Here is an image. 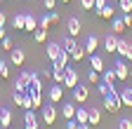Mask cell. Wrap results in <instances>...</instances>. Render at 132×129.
<instances>
[{
	"instance_id": "1",
	"label": "cell",
	"mask_w": 132,
	"mask_h": 129,
	"mask_svg": "<svg viewBox=\"0 0 132 129\" xmlns=\"http://www.w3.org/2000/svg\"><path fill=\"white\" fill-rule=\"evenodd\" d=\"M102 99H104V110H106V113H118V110L123 108L120 89L116 87V85H111V92H109L106 96H102Z\"/></svg>"
},
{
	"instance_id": "2",
	"label": "cell",
	"mask_w": 132,
	"mask_h": 129,
	"mask_svg": "<svg viewBox=\"0 0 132 129\" xmlns=\"http://www.w3.org/2000/svg\"><path fill=\"white\" fill-rule=\"evenodd\" d=\"M64 71H66V75H64V87H66V89H73V87L80 82V77H78V71L71 66V63H69V66H66Z\"/></svg>"
},
{
	"instance_id": "3",
	"label": "cell",
	"mask_w": 132,
	"mask_h": 129,
	"mask_svg": "<svg viewBox=\"0 0 132 129\" xmlns=\"http://www.w3.org/2000/svg\"><path fill=\"white\" fill-rule=\"evenodd\" d=\"M113 71H116V77H118V80H123V82H125V80H127V75H130V66H127V61H125L123 56L113 63Z\"/></svg>"
},
{
	"instance_id": "4",
	"label": "cell",
	"mask_w": 132,
	"mask_h": 129,
	"mask_svg": "<svg viewBox=\"0 0 132 129\" xmlns=\"http://www.w3.org/2000/svg\"><path fill=\"white\" fill-rule=\"evenodd\" d=\"M64 99V85H52V87H47V101L50 103H59Z\"/></svg>"
},
{
	"instance_id": "5",
	"label": "cell",
	"mask_w": 132,
	"mask_h": 129,
	"mask_svg": "<svg viewBox=\"0 0 132 129\" xmlns=\"http://www.w3.org/2000/svg\"><path fill=\"white\" fill-rule=\"evenodd\" d=\"M87 99H90V87H85V85L78 82V85L73 87V101H76V103H85Z\"/></svg>"
},
{
	"instance_id": "6",
	"label": "cell",
	"mask_w": 132,
	"mask_h": 129,
	"mask_svg": "<svg viewBox=\"0 0 132 129\" xmlns=\"http://www.w3.org/2000/svg\"><path fill=\"white\" fill-rule=\"evenodd\" d=\"M80 31H82V24H80L78 17H69V19H66V33H69V35L78 38V35H80Z\"/></svg>"
},
{
	"instance_id": "7",
	"label": "cell",
	"mask_w": 132,
	"mask_h": 129,
	"mask_svg": "<svg viewBox=\"0 0 132 129\" xmlns=\"http://www.w3.org/2000/svg\"><path fill=\"white\" fill-rule=\"evenodd\" d=\"M116 52H118L125 61H132V42H127V40L118 38V47H116Z\"/></svg>"
},
{
	"instance_id": "8",
	"label": "cell",
	"mask_w": 132,
	"mask_h": 129,
	"mask_svg": "<svg viewBox=\"0 0 132 129\" xmlns=\"http://www.w3.org/2000/svg\"><path fill=\"white\" fill-rule=\"evenodd\" d=\"M31 75H33V71H24L19 77H16L14 89H16V92H26V89H28V85H31Z\"/></svg>"
},
{
	"instance_id": "9",
	"label": "cell",
	"mask_w": 132,
	"mask_h": 129,
	"mask_svg": "<svg viewBox=\"0 0 132 129\" xmlns=\"http://www.w3.org/2000/svg\"><path fill=\"white\" fill-rule=\"evenodd\" d=\"M24 129H38V115L31 108L24 113Z\"/></svg>"
},
{
	"instance_id": "10",
	"label": "cell",
	"mask_w": 132,
	"mask_h": 129,
	"mask_svg": "<svg viewBox=\"0 0 132 129\" xmlns=\"http://www.w3.org/2000/svg\"><path fill=\"white\" fill-rule=\"evenodd\" d=\"M24 61H26V54H24V49H10V63L12 66H24Z\"/></svg>"
},
{
	"instance_id": "11",
	"label": "cell",
	"mask_w": 132,
	"mask_h": 129,
	"mask_svg": "<svg viewBox=\"0 0 132 129\" xmlns=\"http://www.w3.org/2000/svg\"><path fill=\"white\" fill-rule=\"evenodd\" d=\"M43 120H45V124H54V120H57V108L54 106H43Z\"/></svg>"
},
{
	"instance_id": "12",
	"label": "cell",
	"mask_w": 132,
	"mask_h": 129,
	"mask_svg": "<svg viewBox=\"0 0 132 129\" xmlns=\"http://www.w3.org/2000/svg\"><path fill=\"white\" fill-rule=\"evenodd\" d=\"M82 47H85V54H87V56L94 54V52H97V47H99V38H97V35H87Z\"/></svg>"
},
{
	"instance_id": "13",
	"label": "cell",
	"mask_w": 132,
	"mask_h": 129,
	"mask_svg": "<svg viewBox=\"0 0 132 129\" xmlns=\"http://www.w3.org/2000/svg\"><path fill=\"white\" fill-rule=\"evenodd\" d=\"M45 54H47V59H50V61H57V56L61 54V45H59V42H47Z\"/></svg>"
},
{
	"instance_id": "14",
	"label": "cell",
	"mask_w": 132,
	"mask_h": 129,
	"mask_svg": "<svg viewBox=\"0 0 132 129\" xmlns=\"http://www.w3.org/2000/svg\"><path fill=\"white\" fill-rule=\"evenodd\" d=\"M116 47H118V35L111 31V33L104 38V52H116Z\"/></svg>"
},
{
	"instance_id": "15",
	"label": "cell",
	"mask_w": 132,
	"mask_h": 129,
	"mask_svg": "<svg viewBox=\"0 0 132 129\" xmlns=\"http://www.w3.org/2000/svg\"><path fill=\"white\" fill-rule=\"evenodd\" d=\"M90 68H92V71H97V73H104V59L99 56L97 52H94V54H90Z\"/></svg>"
},
{
	"instance_id": "16",
	"label": "cell",
	"mask_w": 132,
	"mask_h": 129,
	"mask_svg": "<svg viewBox=\"0 0 132 129\" xmlns=\"http://www.w3.org/2000/svg\"><path fill=\"white\" fill-rule=\"evenodd\" d=\"M38 28V17L36 14L26 12V21H24V31H28V33H33V31Z\"/></svg>"
},
{
	"instance_id": "17",
	"label": "cell",
	"mask_w": 132,
	"mask_h": 129,
	"mask_svg": "<svg viewBox=\"0 0 132 129\" xmlns=\"http://www.w3.org/2000/svg\"><path fill=\"white\" fill-rule=\"evenodd\" d=\"M69 61H71V54L66 52V49H61V54L57 56V61H52V66L54 68H66V66H69Z\"/></svg>"
},
{
	"instance_id": "18",
	"label": "cell",
	"mask_w": 132,
	"mask_h": 129,
	"mask_svg": "<svg viewBox=\"0 0 132 129\" xmlns=\"http://www.w3.org/2000/svg\"><path fill=\"white\" fill-rule=\"evenodd\" d=\"M120 101L125 108H132V87H123L120 89Z\"/></svg>"
},
{
	"instance_id": "19",
	"label": "cell",
	"mask_w": 132,
	"mask_h": 129,
	"mask_svg": "<svg viewBox=\"0 0 132 129\" xmlns=\"http://www.w3.org/2000/svg\"><path fill=\"white\" fill-rule=\"evenodd\" d=\"M76 101H69L64 108H61V115H64V120H71V117H76Z\"/></svg>"
},
{
	"instance_id": "20",
	"label": "cell",
	"mask_w": 132,
	"mask_h": 129,
	"mask_svg": "<svg viewBox=\"0 0 132 129\" xmlns=\"http://www.w3.org/2000/svg\"><path fill=\"white\" fill-rule=\"evenodd\" d=\"M0 127H12V110L0 108Z\"/></svg>"
},
{
	"instance_id": "21",
	"label": "cell",
	"mask_w": 132,
	"mask_h": 129,
	"mask_svg": "<svg viewBox=\"0 0 132 129\" xmlns=\"http://www.w3.org/2000/svg\"><path fill=\"white\" fill-rule=\"evenodd\" d=\"M24 21H26V12H19L12 17V28L14 31H24Z\"/></svg>"
},
{
	"instance_id": "22",
	"label": "cell",
	"mask_w": 132,
	"mask_h": 129,
	"mask_svg": "<svg viewBox=\"0 0 132 129\" xmlns=\"http://www.w3.org/2000/svg\"><path fill=\"white\" fill-rule=\"evenodd\" d=\"M125 28H127V26H125V21H123V17H118V19H116V17H113V19H111V31H113V33H116V35H120V33H123V31H125Z\"/></svg>"
},
{
	"instance_id": "23",
	"label": "cell",
	"mask_w": 132,
	"mask_h": 129,
	"mask_svg": "<svg viewBox=\"0 0 132 129\" xmlns=\"http://www.w3.org/2000/svg\"><path fill=\"white\" fill-rule=\"evenodd\" d=\"M87 120H90L87 108H85V106H78V108H76V122H78V124H85Z\"/></svg>"
},
{
	"instance_id": "24",
	"label": "cell",
	"mask_w": 132,
	"mask_h": 129,
	"mask_svg": "<svg viewBox=\"0 0 132 129\" xmlns=\"http://www.w3.org/2000/svg\"><path fill=\"white\" fill-rule=\"evenodd\" d=\"M76 47H78V42H76V38H73V35H66V38H64V42H61V49H66V52L71 54V52L76 49Z\"/></svg>"
},
{
	"instance_id": "25",
	"label": "cell",
	"mask_w": 132,
	"mask_h": 129,
	"mask_svg": "<svg viewBox=\"0 0 132 129\" xmlns=\"http://www.w3.org/2000/svg\"><path fill=\"white\" fill-rule=\"evenodd\" d=\"M97 14H99L102 19H113V17H116V9H113L111 5H104V7L97 9Z\"/></svg>"
},
{
	"instance_id": "26",
	"label": "cell",
	"mask_w": 132,
	"mask_h": 129,
	"mask_svg": "<svg viewBox=\"0 0 132 129\" xmlns=\"http://www.w3.org/2000/svg\"><path fill=\"white\" fill-rule=\"evenodd\" d=\"M87 115H90V124H99V122H102V110H99V108H87Z\"/></svg>"
},
{
	"instance_id": "27",
	"label": "cell",
	"mask_w": 132,
	"mask_h": 129,
	"mask_svg": "<svg viewBox=\"0 0 132 129\" xmlns=\"http://www.w3.org/2000/svg\"><path fill=\"white\" fill-rule=\"evenodd\" d=\"M64 75H66V71H64V68H54V66H52V82L64 85Z\"/></svg>"
},
{
	"instance_id": "28",
	"label": "cell",
	"mask_w": 132,
	"mask_h": 129,
	"mask_svg": "<svg viewBox=\"0 0 132 129\" xmlns=\"http://www.w3.org/2000/svg\"><path fill=\"white\" fill-rule=\"evenodd\" d=\"M102 80H104L106 85H116V80H118V77H116V71L113 68H104V77Z\"/></svg>"
},
{
	"instance_id": "29",
	"label": "cell",
	"mask_w": 132,
	"mask_h": 129,
	"mask_svg": "<svg viewBox=\"0 0 132 129\" xmlns=\"http://www.w3.org/2000/svg\"><path fill=\"white\" fill-rule=\"evenodd\" d=\"M82 59H85V47H80V45H78L76 49L71 52V61H76V63H78V61H82Z\"/></svg>"
},
{
	"instance_id": "30",
	"label": "cell",
	"mask_w": 132,
	"mask_h": 129,
	"mask_svg": "<svg viewBox=\"0 0 132 129\" xmlns=\"http://www.w3.org/2000/svg\"><path fill=\"white\" fill-rule=\"evenodd\" d=\"M33 40H36V42H45L47 40V31L45 28H36V31H33Z\"/></svg>"
},
{
	"instance_id": "31",
	"label": "cell",
	"mask_w": 132,
	"mask_h": 129,
	"mask_svg": "<svg viewBox=\"0 0 132 129\" xmlns=\"http://www.w3.org/2000/svg\"><path fill=\"white\" fill-rule=\"evenodd\" d=\"M97 92H99V96H106L111 92V85H106L104 80H99V82H97Z\"/></svg>"
},
{
	"instance_id": "32",
	"label": "cell",
	"mask_w": 132,
	"mask_h": 129,
	"mask_svg": "<svg viewBox=\"0 0 132 129\" xmlns=\"http://www.w3.org/2000/svg\"><path fill=\"white\" fill-rule=\"evenodd\" d=\"M52 26V21H50V14H43V17H38V28H50Z\"/></svg>"
},
{
	"instance_id": "33",
	"label": "cell",
	"mask_w": 132,
	"mask_h": 129,
	"mask_svg": "<svg viewBox=\"0 0 132 129\" xmlns=\"http://www.w3.org/2000/svg\"><path fill=\"white\" fill-rule=\"evenodd\" d=\"M0 77H3V80H10V63L7 61H0Z\"/></svg>"
},
{
	"instance_id": "34",
	"label": "cell",
	"mask_w": 132,
	"mask_h": 129,
	"mask_svg": "<svg viewBox=\"0 0 132 129\" xmlns=\"http://www.w3.org/2000/svg\"><path fill=\"white\" fill-rule=\"evenodd\" d=\"M21 101H24V92H16V89H14V94H12V103L21 108Z\"/></svg>"
},
{
	"instance_id": "35",
	"label": "cell",
	"mask_w": 132,
	"mask_h": 129,
	"mask_svg": "<svg viewBox=\"0 0 132 129\" xmlns=\"http://www.w3.org/2000/svg\"><path fill=\"white\" fill-rule=\"evenodd\" d=\"M99 75H102V73H97V71H90V73H87V82H90V85H97L99 80H102Z\"/></svg>"
},
{
	"instance_id": "36",
	"label": "cell",
	"mask_w": 132,
	"mask_h": 129,
	"mask_svg": "<svg viewBox=\"0 0 132 129\" xmlns=\"http://www.w3.org/2000/svg\"><path fill=\"white\" fill-rule=\"evenodd\" d=\"M0 45H3V49H5V52H10V49H12V47H14V42H12V38H7V35H5L3 40H0Z\"/></svg>"
},
{
	"instance_id": "37",
	"label": "cell",
	"mask_w": 132,
	"mask_h": 129,
	"mask_svg": "<svg viewBox=\"0 0 132 129\" xmlns=\"http://www.w3.org/2000/svg\"><path fill=\"white\" fill-rule=\"evenodd\" d=\"M118 129H132V120H130V117H120Z\"/></svg>"
},
{
	"instance_id": "38",
	"label": "cell",
	"mask_w": 132,
	"mask_h": 129,
	"mask_svg": "<svg viewBox=\"0 0 132 129\" xmlns=\"http://www.w3.org/2000/svg\"><path fill=\"white\" fill-rule=\"evenodd\" d=\"M120 12H123V14L132 12V0H123V3H120Z\"/></svg>"
},
{
	"instance_id": "39",
	"label": "cell",
	"mask_w": 132,
	"mask_h": 129,
	"mask_svg": "<svg viewBox=\"0 0 132 129\" xmlns=\"http://www.w3.org/2000/svg\"><path fill=\"white\" fill-rule=\"evenodd\" d=\"M50 21H52V24H61V14L54 12V9H50Z\"/></svg>"
},
{
	"instance_id": "40",
	"label": "cell",
	"mask_w": 132,
	"mask_h": 129,
	"mask_svg": "<svg viewBox=\"0 0 132 129\" xmlns=\"http://www.w3.org/2000/svg\"><path fill=\"white\" fill-rule=\"evenodd\" d=\"M40 77H45V80H52V68H43V71H40Z\"/></svg>"
},
{
	"instance_id": "41",
	"label": "cell",
	"mask_w": 132,
	"mask_h": 129,
	"mask_svg": "<svg viewBox=\"0 0 132 129\" xmlns=\"http://www.w3.org/2000/svg\"><path fill=\"white\" fill-rule=\"evenodd\" d=\"M43 5H45V9H54L57 7V0H43Z\"/></svg>"
},
{
	"instance_id": "42",
	"label": "cell",
	"mask_w": 132,
	"mask_h": 129,
	"mask_svg": "<svg viewBox=\"0 0 132 129\" xmlns=\"http://www.w3.org/2000/svg\"><path fill=\"white\" fill-rule=\"evenodd\" d=\"M80 5L85 9H94V0H80Z\"/></svg>"
},
{
	"instance_id": "43",
	"label": "cell",
	"mask_w": 132,
	"mask_h": 129,
	"mask_svg": "<svg viewBox=\"0 0 132 129\" xmlns=\"http://www.w3.org/2000/svg\"><path fill=\"white\" fill-rule=\"evenodd\" d=\"M66 129H78V122H76V117L66 120Z\"/></svg>"
},
{
	"instance_id": "44",
	"label": "cell",
	"mask_w": 132,
	"mask_h": 129,
	"mask_svg": "<svg viewBox=\"0 0 132 129\" xmlns=\"http://www.w3.org/2000/svg\"><path fill=\"white\" fill-rule=\"evenodd\" d=\"M123 21H125V26H127V28L132 26V14H130V12H127V14H123Z\"/></svg>"
},
{
	"instance_id": "45",
	"label": "cell",
	"mask_w": 132,
	"mask_h": 129,
	"mask_svg": "<svg viewBox=\"0 0 132 129\" xmlns=\"http://www.w3.org/2000/svg\"><path fill=\"white\" fill-rule=\"evenodd\" d=\"M106 5V0H94V9H99V7H104Z\"/></svg>"
},
{
	"instance_id": "46",
	"label": "cell",
	"mask_w": 132,
	"mask_h": 129,
	"mask_svg": "<svg viewBox=\"0 0 132 129\" xmlns=\"http://www.w3.org/2000/svg\"><path fill=\"white\" fill-rule=\"evenodd\" d=\"M5 35H7V28H5V26H0V40H3Z\"/></svg>"
},
{
	"instance_id": "47",
	"label": "cell",
	"mask_w": 132,
	"mask_h": 129,
	"mask_svg": "<svg viewBox=\"0 0 132 129\" xmlns=\"http://www.w3.org/2000/svg\"><path fill=\"white\" fill-rule=\"evenodd\" d=\"M5 24H7V17H5L3 12H0V26H5Z\"/></svg>"
},
{
	"instance_id": "48",
	"label": "cell",
	"mask_w": 132,
	"mask_h": 129,
	"mask_svg": "<svg viewBox=\"0 0 132 129\" xmlns=\"http://www.w3.org/2000/svg\"><path fill=\"white\" fill-rule=\"evenodd\" d=\"M78 129H92V127H90V122H85V124H78Z\"/></svg>"
},
{
	"instance_id": "49",
	"label": "cell",
	"mask_w": 132,
	"mask_h": 129,
	"mask_svg": "<svg viewBox=\"0 0 132 129\" xmlns=\"http://www.w3.org/2000/svg\"><path fill=\"white\" fill-rule=\"evenodd\" d=\"M0 129H12V127H0Z\"/></svg>"
},
{
	"instance_id": "50",
	"label": "cell",
	"mask_w": 132,
	"mask_h": 129,
	"mask_svg": "<svg viewBox=\"0 0 132 129\" xmlns=\"http://www.w3.org/2000/svg\"><path fill=\"white\" fill-rule=\"evenodd\" d=\"M61 3H71V0H61Z\"/></svg>"
},
{
	"instance_id": "51",
	"label": "cell",
	"mask_w": 132,
	"mask_h": 129,
	"mask_svg": "<svg viewBox=\"0 0 132 129\" xmlns=\"http://www.w3.org/2000/svg\"><path fill=\"white\" fill-rule=\"evenodd\" d=\"M118 3H123V0H118Z\"/></svg>"
}]
</instances>
